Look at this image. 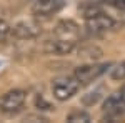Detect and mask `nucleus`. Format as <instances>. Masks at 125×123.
Returning a JSON list of instances; mask_svg holds the SVG:
<instances>
[{"label": "nucleus", "instance_id": "nucleus-1", "mask_svg": "<svg viewBox=\"0 0 125 123\" xmlns=\"http://www.w3.org/2000/svg\"><path fill=\"white\" fill-rule=\"evenodd\" d=\"M120 23L114 17H110L107 12H97L90 17H85V28L90 35L95 37H104L110 32H117Z\"/></svg>", "mask_w": 125, "mask_h": 123}, {"label": "nucleus", "instance_id": "nucleus-2", "mask_svg": "<svg viewBox=\"0 0 125 123\" xmlns=\"http://www.w3.org/2000/svg\"><path fill=\"white\" fill-rule=\"evenodd\" d=\"M80 82L73 75H63L58 76L52 82V95L58 102H67L80 90Z\"/></svg>", "mask_w": 125, "mask_h": 123}, {"label": "nucleus", "instance_id": "nucleus-3", "mask_svg": "<svg viewBox=\"0 0 125 123\" xmlns=\"http://www.w3.org/2000/svg\"><path fill=\"white\" fill-rule=\"evenodd\" d=\"M27 102V92L22 88L9 90L0 96V112L5 115H13L23 108Z\"/></svg>", "mask_w": 125, "mask_h": 123}, {"label": "nucleus", "instance_id": "nucleus-4", "mask_svg": "<svg viewBox=\"0 0 125 123\" xmlns=\"http://www.w3.org/2000/svg\"><path fill=\"white\" fill-rule=\"evenodd\" d=\"M112 63H85L75 68L73 76L80 82V85H88L92 82L98 80L100 76L110 70Z\"/></svg>", "mask_w": 125, "mask_h": 123}, {"label": "nucleus", "instance_id": "nucleus-5", "mask_svg": "<svg viewBox=\"0 0 125 123\" xmlns=\"http://www.w3.org/2000/svg\"><path fill=\"white\" fill-rule=\"evenodd\" d=\"M78 48V40H67V38H57L47 40L43 43V52L48 55H70Z\"/></svg>", "mask_w": 125, "mask_h": 123}, {"label": "nucleus", "instance_id": "nucleus-6", "mask_svg": "<svg viewBox=\"0 0 125 123\" xmlns=\"http://www.w3.org/2000/svg\"><path fill=\"white\" fill-rule=\"evenodd\" d=\"M67 5V0H33L32 13L40 19H50Z\"/></svg>", "mask_w": 125, "mask_h": 123}, {"label": "nucleus", "instance_id": "nucleus-7", "mask_svg": "<svg viewBox=\"0 0 125 123\" xmlns=\"http://www.w3.org/2000/svg\"><path fill=\"white\" fill-rule=\"evenodd\" d=\"M42 33L39 23L30 22V20H22L12 25V38L15 40H33Z\"/></svg>", "mask_w": 125, "mask_h": 123}, {"label": "nucleus", "instance_id": "nucleus-8", "mask_svg": "<svg viewBox=\"0 0 125 123\" xmlns=\"http://www.w3.org/2000/svg\"><path fill=\"white\" fill-rule=\"evenodd\" d=\"M53 37L67 38V40H78V37H80V27L73 20H62L53 28Z\"/></svg>", "mask_w": 125, "mask_h": 123}, {"label": "nucleus", "instance_id": "nucleus-9", "mask_svg": "<svg viewBox=\"0 0 125 123\" xmlns=\"http://www.w3.org/2000/svg\"><path fill=\"white\" fill-rule=\"evenodd\" d=\"M102 10L125 27V0H98Z\"/></svg>", "mask_w": 125, "mask_h": 123}, {"label": "nucleus", "instance_id": "nucleus-10", "mask_svg": "<svg viewBox=\"0 0 125 123\" xmlns=\"http://www.w3.org/2000/svg\"><path fill=\"white\" fill-rule=\"evenodd\" d=\"M92 120V116L83 112V110H73L67 115V122L68 123H88Z\"/></svg>", "mask_w": 125, "mask_h": 123}, {"label": "nucleus", "instance_id": "nucleus-11", "mask_svg": "<svg viewBox=\"0 0 125 123\" xmlns=\"http://www.w3.org/2000/svg\"><path fill=\"white\" fill-rule=\"evenodd\" d=\"M110 78L114 82H125V62L110 66Z\"/></svg>", "mask_w": 125, "mask_h": 123}, {"label": "nucleus", "instance_id": "nucleus-12", "mask_svg": "<svg viewBox=\"0 0 125 123\" xmlns=\"http://www.w3.org/2000/svg\"><path fill=\"white\" fill-rule=\"evenodd\" d=\"M78 55L80 57H88V58H100L104 55L102 48L95 47V45H88V47H83V48H78Z\"/></svg>", "mask_w": 125, "mask_h": 123}, {"label": "nucleus", "instance_id": "nucleus-13", "mask_svg": "<svg viewBox=\"0 0 125 123\" xmlns=\"http://www.w3.org/2000/svg\"><path fill=\"white\" fill-rule=\"evenodd\" d=\"M100 98H102V90H95V92H90V93L83 95L82 103L87 105V106H92V105L98 103V102H100Z\"/></svg>", "mask_w": 125, "mask_h": 123}, {"label": "nucleus", "instance_id": "nucleus-14", "mask_svg": "<svg viewBox=\"0 0 125 123\" xmlns=\"http://www.w3.org/2000/svg\"><path fill=\"white\" fill-rule=\"evenodd\" d=\"M9 38H12V25L0 17V42H5Z\"/></svg>", "mask_w": 125, "mask_h": 123}, {"label": "nucleus", "instance_id": "nucleus-15", "mask_svg": "<svg viewBox=\"0 0 125 123\" xmlns=\"http://www.w3.org/2000/svg\"><path fill=\"white\" fill-rule=\"evenodd\" d=\"M35 106H37L39 110H53V108H52V105L48 103L42 95H39V96L35 98Z\"/></svg>", "mask_w": 125, "mask_h": 123}, {"label": "nucleus", "instance_id": "nucleus-16", "mask_svg": "<svg viewBox=\"0 0 125 123\" xmlns=\"http://www.w3.org/2000/svg\"><path fill=\"white\" fill-rule=\"evenodd\" d=\"M117 92H118V95H120V98L124 100V103H125V83H124L122 86H120V88H118Z\"/></svg>", "mask_w": 125, "mask_h": 123}]
</instances>
